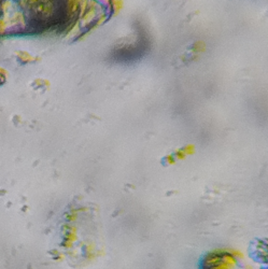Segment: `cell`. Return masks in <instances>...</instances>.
<instances>
[{"label":"cell","instance_id":"1","mask_svg":"<svg viewBox=\"0 0 268 269\" xmlns=\"http://www.w3.org/2000/svg\"><path fill=\"white\" fill-rule=\"evenodd\" d=\"M72 13L70 0H0V37L58 31Z\"/></svg>","mask_w":268,"mask_h":269}]
</instances>
